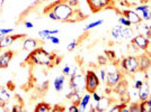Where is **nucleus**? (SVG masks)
Segmentation results:
<instances>
[{"label": "nucleus", "instance_id": "obj_1", "mask_svg": "<svg viewBox=\"0 0 151 112\" xmlns=\"http://www.w3.org/2000/svg\"><path fill=\"white\" fill-rule=\"evenodd\" d=\"M57 55L51 54L49 52L43 50L41 46L29 53L28 57L26 58V62L29 64H35V65H42V66H53V62H55ZM57 63V62H55Z\"/></svg>", "mask_w": 151, "mask_h": 112}, {"label": "nucleus", "instance_id": "obj_2", "mask_svg": "<svg viewBox=\"0 0 151 112\" xmlns=\"http://www.w3.org/2000/svg\"><path fill=\"white\" fill-rule=\"evenodd\" d=\"M52 11L55 13L59 21H68L73 23L76 21L73 18L75 9L73 6H71V2H67L65 0H60L57 4H54L52 7Z\"/></svg>", "mask_w": 151, "mask_h": 112}, {"label": "nucleus", "instance_id": "obj_3", "mask_svg": "<svg viewBox=\"0 0 151 112\" xmlns=\"http://www.w3.org/2000/svg\"><path fill=\"white\" fill-rule=\"evenodd\" d=\"M121 67L125 71L127 74H135L140 71L139 66V58L134 55H130L125 57L121 62Z\"/></svg>", "mask_w": 151, "mask_h": 112}, {"label": "nucleus", "instance_id": "obj_4", "mask_svg": "<svg viewBox=\"0 0 151 112\" xmlns=\"http://www.w3.org/2000/svg\"><path fill=\"white\" fill-rule=\"evenodd\" d=\"M69 85L72 91L82 92L86 89V75L78 74V73H76L73 75H70Z\"/></svg>", "mask_w": 151, "mask_h": 112}, {"label": "nucleus", "instance_id": "obj_5", "mask_svg": "<svg viewBox=\"0 0 151 112\" xmlns=\"http://www.w3.org/2000/svg\"><path fill=\"white\" fill-rule=\"evenodd\" d=\"M86 90L88 93H93L99 86V77L94 71H87L86 72Z\"/></svg>", "mask_w": 151, "mask_h": 112}, {"label": "nucleus", "instance_id": "obj_6", "mask_svg": "<svg viewBox=\"0 0 151 112\" xmlns=\"http://www.w3.org/2000/svg\"><path fill=\"white\" fill-rule=\"evenodd\" d=\"M121 79H122V74H121L120 71H117V69H115L113 67V69H106V83L108 87H113V86H116V84L121 81Z\"/></svg>", "mask_w": 151, "mask_h": 112}, {"label": "nucleus", "instance_id": "obj_7", "mask_svg": "<svg viewBox=\"0 0 151 112\" xmlns=\"http://www.w3.org/2000/svg\"><path fill=\"white\" fill-rule=\"evenodd\" d=\"M131 44L133 46H135L138 50H148L150 42H149V38L145 36V35H137L131 39Z\"/></svg>", "mask_w": 151, "mask_h": 112}, {"label": "nucleus", "instance_id": "obj_8", "mask_svg": "<svg viewBox=\"0 0 151 112\" xmlns=\"http://www.w3.org/2000/svg\"><path fill=\"white\" fill-rule=\"evenodd\" d=\"M112 2V0H87L89 8L93 13H98L101 9L106 8L107 6H109Z\"/></svg>", "mask_w": 151, "mask_h": 112}, {"label": "nucleus", "instance_id": "obj_9", "mask_svg": "<svg viewBox=\"0 0 151 112\" xmlns=\"http://www.w3.org/2000/svg\"><path fill=\"white\" fill-rule=\"evenodd\" d=\"M123 16H124L132 25H138V24H140V23L142 21L141 16H140L137 11H134V10H124V11H123Z\"/></svg>", "mask_w": 151, "mask_h": 112}, {"label": "nucleus", "instance_id": "obj_10", "mask_svg": "<svg viewBox=\"0 0 151 112\" xmlns=\"http://www.w3.org/2000/svg\"><path fill=\"white\" fill-rule=\"evenodd\" d=\"M38 47H40V42L35 38H26L23 42V50L28 52V53L35 50Z\"/></svg>", "mask_w": 151, "mask_h": 112}, {"label": "nucleus", "instance_id": "obj_11", "mask_svg": "<svg viewBox=\"0 0 151 112\" xmlns=\"http://www.w3.org/2000/svg\"><path fill=\"white\" fill-rule=\"evenodd\" d=\"M134 11L138 13H141L142 20H150L151 19V7L148 5H142V6H137L134 8Z\"/></svg>", "mask_w": 151, "mask_h": 112}, {"label": "nucleus", "instance_id": "obj_12", "mask_svg": "<svg viewBox=\"0 0 151 112\" xmlns=\"http://www.w3.org/2000/svg\"><path fill=\"white\" fill-rule=\"evenodd\" d=\"M139 58V66L141 72H147L151 66V57L147 54H142L138 57Z\"/></svg>", "mask_w": 151, "mask_h": 112}, {"label": "nucleus", "instance_id": "obj_13", "mask_svg": "<svg viewBox=\"0 0 151 112\" xmlns=\"http://www.w3.org/2000/svg\"><path fill=\"white\" fill-rule=\"evenodd\" d=\"M23 37L22 35L20 36H12V35H6V36H2V37H0V50H4V48H7V47H9L12 44L15 43V40L17 39V38H20Z\"/></svg>", "mask_w": 151, "mask_h": 112}, {"label": "nucleus", "instance_id": "obj_14", "mask_svg": "<svg viewBox=\"0 0 151 112\" xmlns=\"http://www.w3.org/2000/svg\"><path fill=\"white\" fill-rule=\"evenodd\" d=\"M111 104V100L109 98H105V96H101V99L99 102H96V106L95 108L93 106L91 109H90V111H105L107 110V108Z\"/></svg>", "mask_w": 151, "mask_h": 112}, {"label": "nucleus", "instance_id": "obj_15", "mask_svg": "<svg viewBox=\"0 0 151 112\" xmlns=\"http://www.w3.org/2000/svg\"><path fill=\"white\" fill-rule=\"evenodd\" d=\"M14 56L13 50H7L5 53L0 54V69H6L7 66L9 65V63L12 61Z\"/></svg>", "mask_w": 151, "mask_h": 112}, {"label": "nucleus", "instance_id": "obj_16", "mask_svg": "<svg viewBox=\"0 0 151 112\" xmlns=\"http://www.w3.org/2000/svg\"><path fill=\"white\" fill-rule=\"evenodd\" d=\"M138 95H139L140 101H145V100L149 99V96H150V91H149V85H148L147 82H145V83L142 84V86L138 90Z\"/></svg>", "mask_w": 151, "mask_h": 112}, {"label": "nucleus", "instance_id": "obj_17", "mask_svg": "<svg viewBox=\"0 0 151 112\" xmlns=\"http://www.w3.org/2000/svg\"><path fill=\"white\" fill-rule=\"evenodd\" d=\"M64 83H65V75L62 74L60 76H57L55 80L53 82V85H54V89L57 92H61L64 87Z\"/></svg>", "mask_w": 151, "mask_h": 112}, {"label": "nucleus", "instance_id": "obj_18", "mask_svg": "<svg viewBox=\"0 0 151 112\" xmlns=\"http://www.w3.org/2000/svg\"><path fill=\"white\" fill-rule=\"evenodd\" d=\"M90 98H91V95L90 93H86L83 96H81V100H80V102H79V109H80V111H86V109H87V106H88L89 102H90Z\"/></svg>", "mask_w": 151, "mask_h": 112}, {"label": "nucleus", "instance_id": "obj_19", "mask_svg": "<svg viewBox=\"0 0 151 112\" xmlns=\"http://www.w3.org/2000/svg\"><path fill=\"white\" fill-rule=\"evenodd\" d=\"M10 100V93L6 87H0V104H5Z\"/></svg>", "mask_w": 151, "mask_h": 112}, {"label": "nucleus", "instance_id": "obj_20", "mask_svg": "<svg viewBox=\"0 0 151 112\" xmlns=\"http://www.w3.org/2000/svg\"><path fill=\"white\" fill-rule=\"evenodd\" d=\"M59 33H60L59 29H53V30H51V29H43V30L38 31V36L42 38V39H47L51 35H53V34H59Z\"/></svg>", "mask_w": 151, "mask_h": 112}, {"label": "nucleus", "instance_id": "obj_21", "mask_svg": "<svg viewBox=\"0 0 151 112\" xmlns=\"http://www.w3.org/2000/svg\"><path fill=\"white\" fill-rule=\"evenodd\" d=\"M122 28H123L122 25H116L113 29H112V36H113L116 40H122V39H123V36H122Z\"/></svg>", "mask_w": 151, "mask_h": 112}, {"label": "nucleus", "instance_id": "obj_22", "mask_svg": "<svg viewBox=\"0 0 151 112\" xmlns=\"http://www.w3.org/2000/svg\"><path fill=\"white\" fill-rule=\"evenodd\" d=\"M139 106H140V111L141 112H151V99L141 101Z\"/></svg>", "mask_w": 151, "mask_h": 112}, {"label": "nucleus", "instance_id": "obj_23", "mask_svg": "<svg viewBox=\"0 0 151 112\" xmlns=\"http://www.w3.org/2000/svg\"><path fill=\"white\" fill-rule=\"evenodd\" d=\"M122 36H123V39H132L134 37L133 36V30L130 27L123 26V28H122Z\"/></svg>", "mask_w": 151, "mask_h": 112}, {"label": "nucleus", "instance_id": "obj_24", "mask_svg": "<svg viewBox=\"0 0 151 112\" xmlns=\"http://www.w3.org/2000/svg\"><path fill=\"white\" fill-rule=\"evenodd\" d=\"M49 111H51L50 104H47V103H44V102H42V103H38L37 106L35 108V112H49Z\"/></svg>", "mask_w": 151, "mask_h": 112}, {"label": "nucleus", "instance_id": "obj_25", "mask_svg": "<svg viewBox=\"0 0 151 112\" xmlns=\"http://www.w3.org/2000/svg\"><path fill=\"white\" fill-rule=\"evenodd\" d=\"M103 23H104V20H103V19L96 20V21H94V23H90V24H88L87 26H85V28H83V31L90 30V29H93V28H95V27H97V26L101 25Z\"/></svg>", "mask_w": 151, "mask_h": 112}, {"label": "nucleus", "instance_id": "obj_26", "mask_svg": "<svg viewBox=\"0 0 151 112\" xmlns=\"http://www.w3.org/2000/svg\"><path fill=\"white\" fill-rule=\"evenodd\" d=\"M137 28H138V31L140 35H147V33H148V29H149V26L145 25V24H138V26H137Z\"/></svg>", "mask_w": 151, "mask_h": 112}, {"label": "nucleus", "instance_id": "obj_27", "mask_svg": "<svg viewBox=\"0 0 151 112\" xmlns=\"http://www.w3.org/2000/svg\"><path fill=\"white\" fill-rule=\"evenodd\" d=\"M116 85H117V86H116V92H117V93L123 94L125 92L126 87H125V83H124V82H121V83L119 82Z\"/></svg>", "mask_w": 151, "mask_h": 112}, {"label": "nucleus", "instance_id": "obj_28", "mask_svg": "<svg viewBox=\"0 0 151 112\" xmlns=\"http://www.w3.org/2000/svg\"><path fill=\"white\" fill-rule=\"evenodd\" d=\"M119 23H120L122 26H125V27H131V25H132V24H131L124 16H121L120 18H119Z\"/></svg>", "mask_w": 151, "mask_h": 112}, {"label": "nucleus", "instance_id": "obj_29", "mask_svg": "<svg viewBox=\"0 0 151 112\" xmlns=\"http://www.w3.org/2000/svg\"><path fill=\"white\" fill-rule=\"evenodd\" d=\"M13 31H14L13 28H2V29H0V37L6 36V35L10 34V33H13Z\"/></svg>", "mask_w": 151, "mask_h": 112}, {"label": "nucleus", "instance_id": "obj_30", "mask_svg": "<svg viewBox=\"0 0 151 112\" xmlns=\"http://www.w3.org/2000/svg\"><path fill=\"white\" fill-rule=\"evenodd\" d=\"M99 80L103 82L106 81V69H99Z\"/></svg>", "mask_w": 151, "mask_h": 112}, {"label": "nucleus", "instance_id": "obj_31", "mask_svg": "<svg viewBox=\"0 0 151 112\" xmlns=\"http://www.w3.org/2000/svg\"><path fill=\"white\" fill-rule=\"evenodd\" d=\"M77 45H78V43H77V40H72L71 43L67 46V50H69V52H72V50H75L76 47H77Z\"/></svg>", "mask_w": 151, "mask_h": 112}, {"label": "nucleus", "instance_id": "obj_32", "mask_svg": "<svg viewBox=\"0 0 151 112\" xmlns=\"http://www.w3.org/2000/svg\"><path fill=\"white\" fill-rule=\"evenodd\" d=\"M47 39H49V40H50L52 44H55V45H57V44H60V38L57 37V36H53V35H51L50 37L47 38Z\"/></svg>", "mask_w": 151, "mask_h": 112}, {"label": "nucleus", "instance_id": "obj_33", "mask_svg": "<svg viewBox=\"0 0 151 112\" xmlns=\"http://www.w3.org/2000/svg\"><path fill=\"white\" fill-rule=\"evenodd\" d=\"M124 106V104H119V106H113V108H111L109 109V111L112 112H121V110H122V108Z\"/></svg>", "mask_w": 151, "mask_h": 112}, {"label": "nucleus", "instance_id": "obj_34", "mask_svg": "<svg viewBox=\"0 0 151 112\" xmlns=\"http://www.w3.org/2000/svg\"><path fill=\"white\" fill-rule=\"evenodd\" d=\"M62 73H63V74H64V75H68V76H69V75L71 74V69H70V66H69V65H65V66L63 67Z\"/></svg>", "mask_w": 151, "mask_h": 112}, {"label": "nucleus", "instance_id": "obj_35", "mask_svg": "<svg viewBox=\"0 0 151 112\" xmlns=\"http://www.w3.org/2000/svg\"><path fill=\"white\" fill-rule=\"evenodd\" d=\"M68 111L69 112H78V111H80V109H79V106H77V104H73V106H69Z\"/></svg>", "mask_w": 151, "mask_h": 112}, {"label": "nucleus", "instance_id": "obj_36", "mask_svg": "<svg viewBox=\"0 0 151 112\" xmlns=\"http://www.w3.org/2000/svg\"><path fill=\"white\" fill-rule=\"evenodd\" d=\"M129 111L131 112L140 111V106H139V104H132V106H130V108H129Z\"/></svg>", "mask_w": 151, "mask_h": 112}, {"label": "nucleus", "instance_id": "obj_37", "mask_svg": "<svg viewBox=\"0 0 151 112\" xmlns=\"http://www.w3.org/2000/svg\"><path fill=\"white\" fill-rule=\"evenodd\" d=\"M145 83V81H142V80H137L135 81V83H134V87L137 89V90H139L140 87L142 86V84Z\"/></svg>", "mask_w": 151, "mask_h": 112}, {"label": "nucleus", "instance_id": "obj_38", "mask_svg": "<svg viewBox=\"0 0 151 112\" xmlns=\"http://www.w3.org/2000/svg\"><path fill=\"white\" fill-rule=\"evenodd\" d=\"M91 94H93V98H94V100L96 101V102H99V101H101V95H99L98 93H97L96 91H95V92H93Z\"/></svg>", "mask_w": 151, "mask_h": 112}, {"label": "nucleus", "instance_id": "obj_39", "mask_svg": "<svg viewBox=\"0 0 151 112\" xmlns=\"http://www.w3.org/2000/svg\"><path fill=\"white\" fill-rule=\"evenodd\" d=\"M47 16H49V18L52 19V20H58V17L55 16V13H53L52 10H51V11H49V13H47Z\"/></svg>", "mask_w": 151, "mask_h": 112}, {"label": "nucleus", "instance_id": "obj_40", "mask_svg": "<svg viewBox=\"0 0 151 112\" xmlns=\"http://www.w3.org/2000/svg\"><path fill=\"white\" fill-rule=\"evenodd\" d=\"M98 60H99V64H106V63H107V58H106V57L99 56V57H98Z\"/></svg>", "mask_w": 151, "mask_h": 112}, {"label": "nucleus", "instance_id": "obj_41", "mask_svg": "<svg viewBox=\"0 0 151 112\" xmlns=\"http://www.w3.org/2000/svg\"><path fill=\"white\" fill-rule=\"evenodd\" d=\"M24 25H25V27L26 28H28V29H31V28L34 27L33 23H31V21H25V23H24Z\"/></svg>", "mask_w": 151, "mask_h": 112}, {"label": "nucleus", "instance_id": "obj_42", "mask_svg": "<svg viewBox=\"0 0 151 112\" xmlns=\"http://www.w3.org/2000/svg\"><path fill=\"white\" fill-rule=\"evenodd\" d=\"M148 38H151V26H149V29H148V33H147V35H145Z\"/></svg>", "mask_w": 151, "mask_h": 112}, {"label": "nucleus", "instance_id": "obj_43", "mask_svg": "<svg viewBox=\"0 0 151 112\" xmlns=\"http://www.w3.org/2000/svg\"><path fill=\"white\" fill-rule=\"evenodd\" d=\"M147 72H148V75H149V76H150V77H151V66H150V67H149V69H148Z\"/></svg>", "mask_w": 151, "mask_h": 112}]
</instances>
